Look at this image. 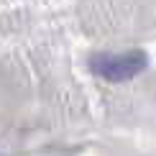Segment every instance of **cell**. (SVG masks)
<instances>
[{
  "instance_id": "1",
  "label": "cell",
  "mask_w": 156,
  "mask_h": 156,
  "mask_svg": "<svg viewBox=\"0 0 156 156\" xmlns=\"http://www.w3.org/2000/svg\"><path fill=\"white\" fill-rule=\"evenodd\" d=\"M90 69L100 80L108 82H126L133 80L146 69V54L144 51H126V54H95L90 59Z\"/></svg>"
}]
</instances>
